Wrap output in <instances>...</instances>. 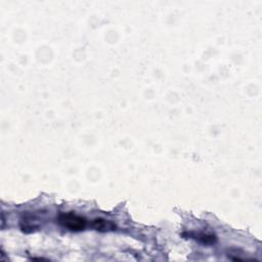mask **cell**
Wrapping results in <instances>:
<instances>
[{
    "label": "cell",
    "mask_w": 262,
    "mask_h": 262,
    "mask_svg": "<svg viewBox=\"0 0 262 262\" xmlns=\"http://www.w3.org/2000/svg\"><path fill=\"white\" fill-rule=\"evenodd\" d=\"M59 223L69 230L80 231L86 227V219L75 212L61 213L59 216Z\"/></svg>",
    "instance_id": "1"
},
{
    "label": "cell",
    "mask_w": 262,
    "mask_h": 262,
    "mask_svg": "<svg viewBox=\"0 0 262 262\" xmlns=\"http://www.w3.org/2000/svg\"><path fill=\"white\" fill-rule=\"evenodd\" d=\"M93 227L99 231H110V230H114L116 228V225L110 220L97 218L93 221Z\"/></svg>",
    "instance_id": "2"
}]
</instances>
